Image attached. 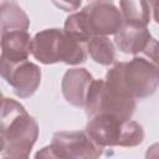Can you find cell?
Wrapping results in <instances>:
<instances>
[{
	"mask_svg": "<svg viewBox=\"0 0 159 159\" xmlns=\"http://www.w3.org/2000/svg\"><path fill=\"white\" fill-rule=\"evenodd\" d=\"M89 57L98 65L109 66L116 61V47L107 36H93L86 46Z\"/></svg>",
	"mask_w": 159,
	"mask_h": 159,
	"instance_id": "obj_13",
	"label": "cell"
},
{
	"mask_svg": "<svg viewBox=\"0 0 159 159\" xmlns=\"http://www.w3.org/2000/svg\"><path fill=\"white\" fill-rule=\"evenodd\" d=\"M150 6L153 7V17L159 25V2H150Z\"/></svg>",
	"mask_w": 159,
	"mask_h": 159,
	"instance_id": "obj_20",
	"label": "cell"
},
{
	"mask_svg": "<svg viewBox=\"0 0 159 159\" xmlns=\"http://www.w3.org/2000/svg\"><path fill=\"white\" fill-rule=\"evenodd\" d=\"M53 4L65 11H75V10H78V7L81 6V1H75V2L61 1V2H53Z\"/></svg>",
	"mask_w": 159,
	"mask_h": 159,
	"instance_id": "obj_18",
	"label": "cell"
},
{
	"mask_svg": "<svg viewBox=\"0 0 159 159\" xmlns=\"http://www.w3.org/2000/svg\"><path fill=\"white\" fill-rule=\"evenodd\" d=\"M145 159H159V142L152 144L145 152Z\"/></svg>",
	"mask_w": 159,
	"mask_h": 159,
	"instance_id": "obj_19",
	"label": "cell"
},
{
	"mask_svg": "<svg viewBox=\"0 0 159 159\" xmlns=\"http://www.w3.org/2000/svg\"><path fill=\"white\" fill-rule=\"evenodd\" d=\"M34 159H65V158L58 153V150L52 144H48V145H45L43 148H41L35 154Z\"/></svg>",
	"mask_w": 159,
	"mask_h": 159,
	"instance_id": "obj_16",
	"label": "cell"
},
{
	"mask_svg": "<svg viewBox=\"0 0 159 159\" xmlns=\"http://www.w3.org/2000/svg\"><path fill=\"white\" fill-rule=\"evenodd\" d=\"M31 55L43 65L62 62L80 65L87 58L83 43L70 37L63 29H46L37 32L31 41Z\"/></svg>",
	"mask_w": 159,
	"mask_h": 159,
	"instance_id": "obj_3",
	"label": "cell"
},
{
	"mask_svg": "<svg viewBox=\"0 0 159 159\" xmlns=\"http://www.w3.org/2000/svg\"><path fill=\"white\" fill-rule=\"evenodd\" d=\"M84 130L91 139L102 148H132L142 144L144 140V129L138 122L133 119H120L109 114L91 117Z\"/></svg>",
	"mask_w": 159,
	"mask_h": 159,
	"instance_id": "obj_4",
	"label": "cell"
},
{
	"mask_svg": "<svg viewBox=\"0 0 159 159\" xmlns=\"http://www.w3.org/2000/svg\"><path fill=\"white\" fill-rule=\"evenodd\" d=\"M144 55L159 68V41L153 39L144 51Z\"/></svg>",
	"mask_w": 159,
	"mask_h": 159,
	"instance_id": "obj_17",
	"label": "cell"
},
{
	"mask_svg": "<svg viewBox=\"0 0 159 159\" xmlns=\"http://www.w3.org/2000/svg\"><path fill=\"white\" fill-rule=\"evenodd\" d=\"M0 24L1 34L10 31H27L30 26V19L16 2L1 1Z\"/></svg>",
	"mask_w": 159,
	"mask_h": 159,
	"instance_id": "obj_12",
	"label": "cell"
},
{
	"mask_svg": "<svg viewBox=\"0 0 159 159\" xmlns=\"http://www.w3.org/2000/svg\"><path fill=\"white\" fill-rule=\"evenodd\" d=\"M0 72L1 77L19 98L31 97L41 83V68L29 60L9 62L0 58Z\"/></svg>",
	"mask_w": 159,
	"mask_h": 159,
	"instance_id": "obj_6",
	"label": "cell"
},
{
	"mask_svg": "<svg viewBox=\"0 0 159 159\" xmlns=\"http://www.w3.org/2000/svg\"><path fill=\"white\" fill-rule=\"evenodd\" d=\"M1 159H30L39 138V124L25 107L12 98L1 101Z\"/></svg>",
	"mask_w": 159,
	"mask_h": 159,
	"instance_id": "obj_1",
	"label": "cell"
},
{
	"mask_svg": "<svg viewBox=\"0 0 159 159\" xmlns=\"http://www.w3.org/2000/svg\"><path fill=\"white\" fill-rule=\"evenodd\" d=\"M32 37L27 31H10L1 34V57L9 62L27 61L31 53Z\"/></svg>",
	"mask_w": 159,
	"mask_h": 159,
	"instance_id": "obj_11",
	"label": "cell"
},
{
	"mask_svg": "<svg viewBox=\"0 0 159 159\" xmlns=\"http://www.w3.org/2000/svg\"><path fill=\"white\" fill-rule=\"evenodd\" d=\"M82 10L87 15L93 36L116 35L124 24L120 10L109 1H92Z\"/></svg>",
	"mask_w": 159,
	"mask_h": 159,
	"instance_id": "obj_8",
	"label": "cell"
},
{
	"mask_svg": "<svg viewBox=\"0 0 159 159\" xmlns=\"http://www.w3.org/2000/svg\"><path fill=\"white\" fill-rule=\"evenodd\" d=\"M153 40L147 26L139 24L124 22L122 29L114 35V43L123 53L137 55L144 52Z\"/></svg>",
	"mask_w": 159,
	"mask_h": 159,
	"instance_id": "obj_10",
	"label": "cell"
},
{
	"mask_svg": "<svg viewBox=\"0 0 159 159\" xmlns=\"http://www.w3.org/2000/svg\"><path fill=\"white\" fill-rule=\"evenodd\" d=\"M120 12L124 22L147 26L150 21V4L145 1H120Z\"/></svg>",
	"mask_w": 159,
	"mask_h": 159,
	"instance_id": "obj_15",
	"label": "cell"
},
{
	"mask_svg": "<svg viewBox=\"0 0 159 159\" xmlns=\"http://www.w3.org/2000/svg\"><path fill=\"white\" fill-rule=\"evenodd\" d=\"M120 76L128 93L137 101L152 96L159 87V68L145 57L120 62Z\"/></svg>",
	"mask_w": 159,
	"mask_h": 159,
	"instance_id": "obj_5",
	"label": "cell"
},
{
	"mask_svg": "<svg viewBox=\"0 0 159 159\" xmlns=\"http://www.w3.org/2000/svg\"><path fill=\"white\" fill-rule=\"evenodd\" d=\"M93 81V76L86 68L75 67L67 70L61 81V91L65 99L75 107L84 108Z\"/></svg>",
	"mask_w": 159,
	"mask_h": 159,
	"instance_id": "obj_9",
	"label": "cell"
},
{
	"mask_svg": "<svg viewBox=\"0 0 159 159\" xmlns=\"http://www.w3.org/2000/svg\"><path fill=\"white\" fill-rule=\"evenodd\" d=\"M63 31L70 37H72L73 40L81 43L88 42L93 37V34L88 24L87 15L83 10L72 12L71 15L66 17L65 24H63Z\"/></svg>",
	"mask_w": 159,
	"mask_h": 159,
	"instance_id": "obj_14",
	"label": "cell"
},
{
	"mask_svg": "<svg viewBox=\"0 0 159 159\" xmlns=\"http://www.w3.org/2000/svg\"><path fill=\"white\" fill-rule=\"evenodd\" d=\"M51 144L65 159H99L103 148L86 130H61L52 135Z\"/></svg>",
	"mask_w": 159,
	"mask_h": 159,
	"instance_id": "obj_7",
	"label": "cell"
},
{
	"mask_svg": "<svg viewBox=\"0 0 159 159\" xmlns=\"http://www.w3.org/2000/svg\"><path fill=\"white\" fill-rule=\"evenodd\" d=\"M135 106V99L123 84L120 62H114L103 80L94 78L86 99L84 111L89 118L98 114H109L120 119H130Z\"/></svg>",
	"mask_w": 159,
	"mask_h": 159,
	"instance_id": "obj_2",
	"label": "cell"
}]
</instances>
